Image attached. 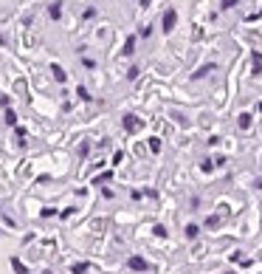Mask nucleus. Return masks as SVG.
Instances as JSON below:
<instances>
[{
	"label": "nucleus",
	"mask_w": 262,
	"mask_h": 274,
	"mask_svg": "<svg viewBox=\"0 0 262 274\" xmlns=\"http://www.w3.org/2000/svg\"><path fill=\"white\" fill-rule=\"evenodd\" d=\"M130 269H132V272H144V269H147L144 257H132V260H130Z\"/></svg>",
	"instance_id": "20e7f679"
},
{
	"label": "nucleus",
	"mask_w": 262,
	"mask_h": 274,
	"mask_svg": "<svg viewBox=\"0 0 262 274\" xmlns=\"http://www.w3.org/2000/svg\"><path fill=\"white\" fill-rule=\"evenodd\" d=\"M214 68H217L214 62H209V65H203V68H197V71H195V80H203V77H209V74L214 71Z\"/></svg>",
	"instance_id": "7ed1b4c3"
},
{
	"label": "nucleus",
	"mask_w": 262,
	"mask_h": 274,
	"mask_svg": "<svg viewBox=\"0 0 262 274\" xmlns=\"http://www.w3.org/2000/svg\"><path fill=\"white\" fill-rule=\"evenodd\" d=\"M197 226H195V223H189V226H186V238H197Z\"/></svg>",
	"instance_id": "9d476101"
},
{
	"label": "nucleus",
	"mask_w": 262,
	"mask_h": 274,
	"mask_svg": "<svg viewBox=\"0 0 262 274\" xmlns=\"http://www.w3.org/2000/svg\"><path fill=\"white\" fill-rule=\"evenodd\" d=\"M11 266H14V272H17V274H28V269L20 263V260H14V257H11Z\"/></svg>",
	"instance_id": "0eeeda50"
},
{
	"label": "nucleus",
	"mask_w": 262,
	"mask_h": 274,
	"mask_svg": "<svg viewBox=\"0 0 262 274\" xmlns=\"http://www.w3.org/2000/svg\"><path fill=\"white\" fill-rule=\"evenodd\" d=\"M45 274H51V272H45Z\"/></svg>",
	"instance_id": "dca6fc26"
},
{
	"label": "nucleus",
	"mask_w": 262,
	"mask_h": 274,
	"mask_svg": "<svg viewBox=\"0 0 262 274\" xmlns=\"http://www.w3.org/2000/svg\"><path fill=\"white\" fill-rule=\"evenodd\" d=\"M254 74H262V54H254Z\"/></svg>",
	"instance_id": "423d86ee"
},
{
	"label": "nucleus",
	"mask_w": 262,
	"mask_h": 274,
	"mask_svg": "<svg viewBox=\"0 0 262 274\" xmlns=\"http://www.w3.org/2000/svg\"><path fill=\"white\" fill-rule=\"evenodd\" d=\"M175 23H178V14H175V9L164 11V28H166V31H172Z\"/></svg>",
	"instance_id": "f03ea898"
},
{
	"label": "nucleus",
	"mask_w": 262,
	"mask_h": 274,
	"mask_svg": "<svg viewBox=\"0 0 262 274\" xmlns=\"http://www.w3.org/2000/svg\"><path fill=\"white\" fill-rule=\"evenodd\" d=\"M135 48V37H127V43H124V54H132Z\"/></svg>",
	"instance_id": "1a4fd4ad"
},
{
	"label": "nucleus",
	"mask_w": 262,
	"mask_h": 274,
	"mask_svg": "<svg viewBox=\"0 0 262 274\" xmlns=\"http://www.w3.org/2000/svg\"><path fill=\"white\" fill-rule=\"evenodd\" d=\"M124 130H127V133H138L141 130V119H138V116H124Z\"/></svg>",
	"instance_id": "f257e3e1"
},
{
	"label": "nucleus",
	"mask_w": 262,
	"mask_h": 274,
	"mask_svg": "<svg viewBox=\"0 0 262 274\" xmlns=\"http://www.w3.org/2000/svg\"><path fill=\"white\" fill-rule=\"evenodd\" d=\"M237 6V0H223V3H220V9H234Z\"/></svg>",
	"instance_id": "4468645a"
},
{
	"label": "nucleus",
	"mask_w": 262,
	"mask_h": 274,
	"mask_svg": "<svg viewBox=\"0 0 262 274\" xmlns=\"http://www.w3.org/2000/svg\"><path fill=\"white\" fill-rule=\"evenodd\" d=\"M70 272H73V274H85L87 272V263H73V266H70Z\"/></svg>",
	"instance_id": "6e6552de"
},
{
	"label": "nucleus",
	"mask_w": 262,
	"mask_h": 274,
	"mask_svg": "<svg viewBox=\"0 0 262 274\" xmlns=\"http://www.w3.org/2000/svg\"><path fill=\"white\" fill-rule=\"evenodd\" d=\"M6 122H9V124H14V122H17V116L11 113V110H6Z\"/></svg>",
	"instance_id": "2eb2a0df"
},
{
	"label": "nucleus",
	"mask_w": 262,
	"mask_h": 274,
	"mask_svg": "<svg viewBox=\"0 0 262 274\" xmlns=\"http://www.w3.org/2000/svg\"><path fill=\"white\" fill-rule=\"evenodd\" d=\"M48 14H51V17H54V20L60 17V14H62V9H60V3H54L51 9H48Z\"/></svg>",
	"instance_id": "9b49d317"
},
{
	"label": "nucleus",
	"mask_w": 262,
	"mask_h": 274,
	"mask_svg": "<svg viewBox=\"0 0 262 274\" xmlns=\"http://www.w3.org/2000/svg\"><path fill=\"white\" fill-rule=\"evenodd\" d=\"M248 124H251V113H243V116H240V127H243V130H245Z\"/></svg>",
	"instance_id": "f8f14e48"
},
{
	"label": "nucleus",
	"mask_w": 262,
	"mask_h": 274,
	"mask_svg": "<svg viewBox=\"0 0 262 274\" xmlns=\"http://www.w3.org/2000/svg\"><path fill=\"white\" fill-rule=\"evenodd\" d=\"M51 71H54V77H57V82H65V80H68V74H65V71H62V68H60V65H54V68H51Z\"/></svg>",
	"instance_id": "39448f33"
},
{
	"label": "nucleus",
	"mask_w": 262,
	"mask_h": 274,
	"mask_svg": "<svg viewBox=\"0 0 262 274\" xmlns=\"http://www.w3.org/2000/svg\"><path fill=\"white\" fill-rule=\"evenodd\" d=\"M149 150H152V153L161 150V139H149Z\"/></svg>",
	"instance_id": "ddd939ff"
}]
</instances>
